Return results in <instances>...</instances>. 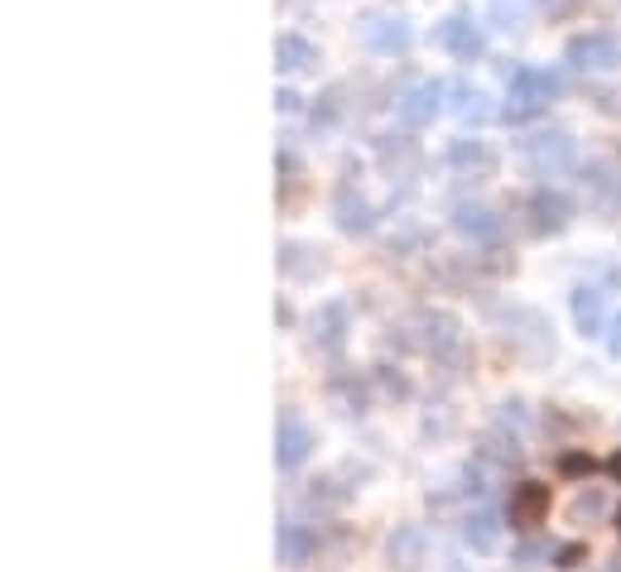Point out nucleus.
Instances as JSON below:
<instances>
[{
	"label": "nucleus",
	"instance_id": "6ab92c4d",
	"mask_svg": "<svg viewBox=\"0 0 621 572\" xmlns=\"http://www.w3.org/2000/svg\"><path fill=\"white\" fill-rule=\"evenodd\" d=\"M520 5H525V0H492L496 29H516V25H520Z\"/></svg>",
	"mask_w": 621,
	"mask_h": 572
},
{
	"label": "nucleus",
	"instance_id": "5701e85b",
	"mask_svg": "<svg viewBox=\"0 0 621 572\" xmlns=\"http://www.w3.org/2000/svg\"><path fill=\"white\" fill-rule=\"evenodd\" d=\"M525 5H545V0H525Z\"/></svg>",
	"mask_w": 621,
	"mask_h": 572
},
{
	"label": "nucleus",
	"instance_id": "412c9836",
	"mask_svg": "<svg viewBox=\"0 0 621 572\" xmlns=\"http://www.w3.org/2000/svg\"><path fill=\"white\" fill-rule=\"evenodd\" d=\"M275 106L290 116V111H299V92H275Z\"/></svg>",
	"mask_w": 621,
	"mask_h": 572
},
{
	"label": "nucleus",
	"instance_id": "1a4fd4ad",
	"mask_svg": "<svg viewBox=\"0 0 621 572\" xmlns=\"http://www.w3.org/2000/svg\"><path fill=\"white\" fill-rule=\"evenodd\" d=\"M448 111L462 120V126H486V120L496 116L492 97H486L482 87H472V82H448Z\"/></svg>",
	"mask_w": 621,
	"mask_h": 572
},
{
	"label": "nucleus",
	"instance_id": "4468645a",
	"mask_svg": "<svg viewBox=\"0 0 621 572\" xmlns=\"http://www.w3.org/2000/svg\"><path fill=\"white\" fill-rule=\"evenodd\" d=\"M462 538H468L477 554H492L496 538H502V524H496L492 510H472L468 520H462Z\"/></svg>",
	"mask_w": 621,
	"mask_h": 572
},
{
	"label": "nucleus",
	"instance_id": "9b49d317",
	"mask_svg": "<svg viewBox=\"0 0 621 572\" xmlns=\"http://www.w3.org/2000/svg\"><path fill=\"white\" fill-rule=\"evenodd\" d=\"M314 59L318 53L304 34H280V39H275V67H280V73H308Z\"/></svg>",
	"mask_w": 621,
	"mask_h": 572
},
{
	"label": "nucleus",
	"instance_id": "423d86ee",
	"mask_svg": "<svg viewBox=\"0 0 621 572\" xmlns=\"http://www.w3.org/2000/svg\"><path fill=\"white\" fill-rule=\"evenodd\" d=\"M362 39L371 53H381V59H401L409 53V43H415V29H409V20L401 15H371L362 25Z\"/></svg>",
	"mask_w": 621,
	"mask_h": 572
},
{
	"label": "nucleus",
	"instance_id": "f257e3e1",
	"mask_svg": "<svg viewBox=\"0 0 621 572\" xmlns=\"http://www.w3.org/2000/svg\"><path fill=\"white\" fill-rule=\"evenodd\" d=\"M563 92V77L549 73V67H535V63H520L511 73V106H506V120H530L549 106L554 97Z\"/></svg>",
	"mask_w": 621,
	"mask_h": 572
},
{
	"label": "nucleus",
	"instance_id": "b1692460",
	"mask_svg": "<svg viewBox=\"0 0 621 572\" xmlns=\"http://www.w3.org/2000/svg\"><path fill=\"white\" fill-rule=\"evenodd\" d=\"M617 524H621V514H617Z\"/></svg>",
	"mask_w": 621,
	"mask_h": 572
},
{
	"label": "nucleus",
	"instance_id": "f8f14e48",
	"mask_svg": "<svg viewBox=\"0 0 621 572\" xmlns=\"http://www.w3.org/2000/svg\"><path fill=\"white\" fill-rule=\"evenodd\" d=\"M549 510V491L545 486H520L511 496V524H520V530H530V524H540V514Z\"/></svg>",
	"mask_w": 621,
	"mask_h": 572
},
{
	"label": "nucleus",
	"instance_id": "ddd939ff",
	"mask_svg": "<svg viewBox=\"0 0 621 572\" xmlns=\"http://www.w3.org/2000/svg\"><path fill=\"white\" fill-rule=\"evenodd\" d=\"M314 342L324 346V352H338L342 346V336H347V308L342 303H324V313L314 318Z\"/></svg>",
	"mask_w": 621,
	"mask_h": 572
},
{
	"label": "nucleus",
	"instance_id": "6e6552de",
	"mask_svg": "<svg viewBox=\"0 0 621 572\" xmlns=\"http://www.w3.org/2000/svg\"><path fill=\"white\" fill-rule=\"evenodd\" d=\"M573 328H579L583 336H607V328H612V313H607V294L593 284L573 289Z\"/></svg>",
	"mask_w": 621,
	"mask_h": 572
},
{
	"label": "nucleus",
	"instance_id": "f3484780",
	"mask_svg": "<svg viewBox=\"0 0 621 572\" xmlns=\"http://www.w3.org/2000/svg\"><path fill=\"white\" fill-rule=\"evenodd\" d=\"M569 227V202L559 193H535V231H563Z\"/></svg>",
	"mask_w": 621,
	"mask_h": 572
},
{
	"label": "nucleus",
	"instance_id": "dca6fc26",
	"mask_svg": "<svg viewBox=\"0 0 621 572\" xmlns=\"http://www.w3.org/2000/svg\"><path fill=\"white\" fill-rule=\"evenodd\" d=\"M453 227L482 241V236L496 231V217H492V207H482V202H458V207H453Z\"/></svg>",
	"mask_w": 621,
	"mask_h": 572
},
{
	"label": "nucleus",
	"instance_id": "9d476101",
	"mask_svg": "<svg viewBox=\"0 0 621 572\" xmlns=\"http://www.w3.org/2000/svg\"><path fill=\"white\" fill-rule=\"evenodd\" d=\"M275 548H280V563L284 568H304L308 554L318 548V534L308 530V524H299V520H284L280 534H275Z\"/></svg>",
	"mask_w": 621,
	"mask_h": 572
},
{
	"label": "nucleus",
	"instance_id": "20e7f679",
	"mask_svg": "<svg viewBox=\"0 0 621 572\" xmlns=\"http://www.w3.org/2000/svg\"><path fill=\"white\" fill-rule=\"evenodd\" d=\"M573 160H579V144H573V135H563V130H549V135H535V140H525V164L535 168L540 178L569 174Z\"/></svg>",
	"mask_w": 621,
	"mask_h": 572
},
{
	"label": "nucleus",
	"instance_id": "a211bd4d",
	"mask_svg": "<svg viewBox=\"0 0 621 572\" xmlns=\"http://www.w3.org/2000/svg\"><path fill=\"white\" fill-rule=\"evenodd\" d=\"M448 164H458V168H492V154H486L482 140H458L448 150Z\"/></svg>",
	"mask_w": 621,
	"mask_h": 572
},
{
	"label": "nucleus",
	"instance_id": "0eeeda50",
	"mask_svg": "<svg viewBox=\"0 0 621 572\" xmlns=\"http://www.w3.org/2000/svg\"><path fill=\"white\" fill-rule=\"evenodd\" d=\"M443 97H448V82H434V77H424V82H415L409 92L395 101V111H401L405 126H434V116L443 111Z\"/></svg>",
	"mask_w": 621,
	"mask_h": 572
},
{
	"label": "nucleus",
	"instance_id": "aec40b11",
	"mask_svg": "<svg viewBox=\"0 0 621 572\" xmlns=\"http://www.w3.org/2000/svg\"><path fill=\"white\" fill-rule=\"evenodd\" d=\"M607 352H612V356H621V313L612 318V328H607Z\"/></svg>",
	"mask_w": 621,
	"mask_h": 572
},
{
	"label": "nucleus",
	"instance_id": "f03ea898",
	"mask_svg": "<svg viewBox=\"0 0 621 572\" xmlns=\"http://www.w3.org/2000/svg\"><path fill=\"white\" fill-rule=\"evenodd\" d=\"M563 63L573 73H617L621 67V39L617 34H573L569 49H563Z\"/></svg>",
	"mask_w": 621,
	"mask_h": 572
},
{
	"label": "nucleus",
	"instance_id": "2eb2a0df",
	"mask_svg": "<svg viewBox=\"0 0 621 572\" xmlns=\"http://www.w3.org/2000/svg\"><path fill=\"white\" fill-rule=\"evenodd\" d=\"M371 221L376 217H371V207H366V198L352 193V188H342L338 193V227L357 236V231H371Z\"/></svg>",
	"mask_w": 621,
	"mask_h": 572
},
{
	"label": "nucleus",
	"instance_id": "4be33fe9",
	"mask_svg": "<svg viewBox=\"0 0 621 572\" xmlns=\"http://www.w3.org/2000/svg\"><path fill=\"white\" fill-rule=\"evenodd\" d=\"M607 467H612V476L621 481V453H617V457H612V462H607Z\"/></svg>",
	"mask_w": 621,
	"mask_h": 572
},
{
	"label": "nucleus",
	"instance_id": "7ed1b4c3",
	"mask_svg": "<svg viewBox=\"0 0 621 572\" xmlns=\"http://www.w3.org/2000/svg\"><path fill=\"white\" fill-rule=\"evenodd\" d=\"M308 453H314V429H308V419L299 409H280V419H275V467L294 471L308 462Z\"/></svg>",
	"mask_w": 621,
	"mask_h": 572
},
{
	"label": "nucleus",
	"instance_id": "39448f33",
	"mask_svg": "<svg viewBox=\"0 0 621 572\" xmlns=\"http://www.w3.org/2000/svg\"><path fill=\"white\" fill-rule=\"evenodd\" d=\"M439 43L458 63H477V59H482V49H486V34L472 20V10H453V15L439 25Z\"/></svg>",
	"mask_w": 621,
	"mask_h": 572
}]
</instances>
